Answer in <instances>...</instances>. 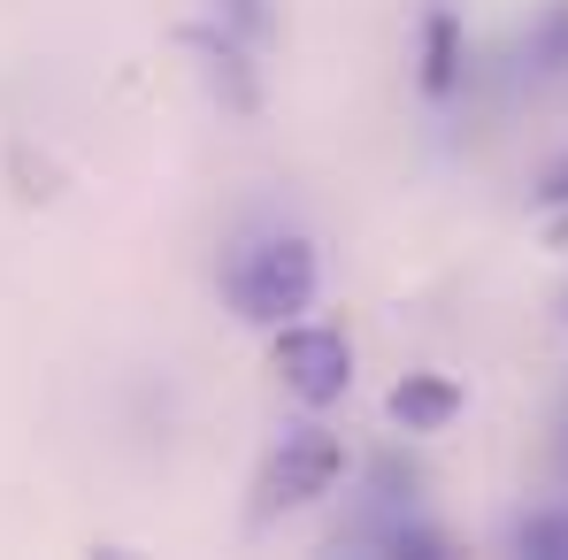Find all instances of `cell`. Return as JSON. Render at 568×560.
<instances>
[{
    "label": "cell",
    "mask_w": 568,
    "mask_h": 560,
    "mask_svg": "<svg viewBox=\"0 0 568 560\" xmlns=\"http://www.w3.org/2000/svg\"><path fill=\"white\" fill-rule=\"evenodd\" d=\"M530 62H538V70H561L568 62V0H554V8L530 23Z\"/></svg>",
    "instance_id": "9"
},
{
    "label": "cell",
    "mask_w": 568,
    "mask_h": 560,
    "mask_svg": "<svg viewBox=\"0 0 568 560\" xmlns=\"http://www.w3.org/2000/svg\"><path fill=\"white\" fill-rule=\"evenodd\" d=\"M515 553L568 560V499H554V507H530V515L515 522Z\"/></svg>",
    "instance_id": "7"
},
{
    "label": "cell",
    "mask_w": 568,
    "mask_h": 560,
    "mask_svg": "<svg viewBox=\"0 0 568 560\" xmlns=\"http://www.w3.org/2000/svg\"><path fill=\"white\" fill-rule=\"evenodd\" d=\"M338 483H346V438H338L323 415H307V422H292L277 446L262 454L254 491H246V522H254V530H277L284 515L323 507Z\"/></svg>",
    "instance_id": "2"
},
{
    "label": "cell",
    "mask_w": 568,
    "mask_h": 560,
    "mask_svg": "<svg viewBox=\"0 0 568 560\" xmlns=\"http://www.w3.org/2000/svg\"><path fill=\"white\" fill-rule=\"evenodd\" d=\"M315 292H323V262H315V246H307L300 231H262V238H246V246L223 262V299H231V315H239V323H262V330L300 323V315L315 307Z\"/></svg>",
    "instance_id": "1"
},
{
    "label": "cell",
    "mask_w": 568,
    "mask_h": 560,
    "mask_svg": "<svg viewBox=\"0 0 568 560\" xmlns=\"http://www.w3.org/2000/svg\"><path fill=\"white\" fill-rule=\"evenodd\" d=\"M207 16H215L223 31H239L246 47H270V39H277V8H270V0H207Z\"/></svg>",
    "instance_id": "8"
},
{
    "label": "cell",
    "mask_w": 568,
    "mask_h": 560,
    "mask_svg": "<svg viewBox=\"0 0 568 560\" xmlns=\"http://www.w3.org/2000/svg\"><path fill=\"white\" fill-rule=\"evenodd\" d=\"M462 70H469L462 16L454 8H430L423 16V47H415V85H423V100H454L462 93Z\"/></svg>",
    "instance_id": "6"
},
{
    "label": "cell",
    "mask_w": 568,
    "mask_h": 560,
    "mask_svg": "<svg viewBox=\"0 0 568 560\" xmlns=\"http://www.w3.org/2000/svg\"><path fill=\"white\" fill-rule=\"evenodd\" d=\"M538 200H546V207H568V154L546 170V177H538Z\"/></svg>",
    "instance_id": "10"
},
{
    "label": "cell",
    "mask_w": 568,
    "mask_h": 560,
    "mask_svg": "<svg viewBox=\"0 0 568 560\" xmlns=\"http://www.w3.org/2000/svg\"><path fill=\"white\" fill-rule=\"evenodd\" d=\"M462 407H469V391H462L454 376H438V369H407L392 391H384V415H392V430H407V438H438V430H454Z\"/></svg>",
    "instance_id": "5"
},
{
    "label": "cell",
    "mask_w": 568,
    "mask_h": 560,
    "mask_svg": "<svg viewBox=\"0 0 568 560\" xmlns=\"http://www.w3.org/2000/svg\"><path fill=\"white\" fill-rule=\"evenodd\" d=\"M270 369L277 384L307 407V415H331L346 391H354V338L338 323H277L270 330Z\"/></svg>",
    "instance_id": "3"
},
{
    "label": "cell",
    "mask_w": 568,
    "mask_h": 560,
    "mask_svg": "<svg viewBox=\"0 0 568 560\" xmlns=\"http://www.w3.org/2000/svg\"><path fill=\"white\" fill-rule=\"evenodd\" d=\"M178 47L185 54H200V78H207V93H215V108L223 115H239V123H254L262 115V47H246L239 31H223L215 16L207 23H185L178 31Z\"/></svg>",
    "instance_id": "4"
}]
</instances>
